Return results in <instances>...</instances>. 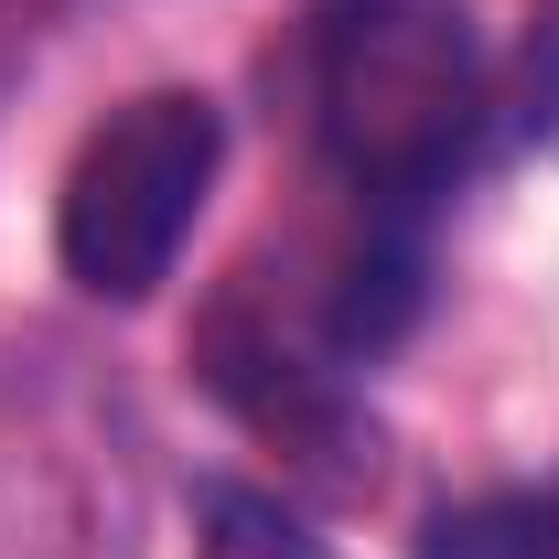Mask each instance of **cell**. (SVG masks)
<instances>
[{"label": "cell", "mask_w": 559, "mask_h": 559, "mask_svg": "<svg viewBox=\"0 0 559 559\" xmlns=\"http://www.w3.org/2000/svg\"><path fill=\"white\" fill-rule=\"evenodd\" d=\"M194 559H334L280 495L248 485H205V516H194Z\"/></svg>", "instance_id": "obj_4"}, {"label": "cell", "mask_w": 559, "mask_h": 559, "mask_svg": "<svg viewBox=\"0 0 559 559\" xmlns=\"http://www.w3.org/2000/svg\"><path fill=\"white\" fill-rule=\"evenodd\" d=\"M215 173H226V108L205 86H140L75 140L55 183V259L86 301H151L194 248Z\"/></svg>", "instance_id": "obj_2"}, {"label": "cell", "mask_w": 559, "mask_h": 559, "mask_svg": "<svg viewBox=\"0 0 559 559\" xmlns=\"http://www.w3.org/2000/svg\"><path fill=\"white\" fill-rule=\"evenodd\" d=\"M419 559H559V495H474L419 527Z\"/></svg>", "instance_id": "obj_3"}, {"label": "cell", "mask_w": 559, "mask_h": 559, "mask_svg": "<svg viewBox=\"0 0 559 559\" xmlns=\"http://www.w3.org/2000/svg\"><path fill=\"white\" fill-rule=\"evenodd\" d=\"M495 108L485 44L452 0H345L323 33V151L366 215H419L452 194Z\"/></svg>", "instance_id": "obj_1"}]
</instances>
